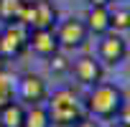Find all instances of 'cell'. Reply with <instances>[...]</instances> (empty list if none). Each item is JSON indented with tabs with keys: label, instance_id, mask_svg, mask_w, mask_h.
<instances>
[{
	"label": "cell",
	"instance_id": "6da1fadb",
	"mask_svg": "<svg viewBox=\"0 0 130 127\" xmlns=\"http://www.w3.org/2000/svg\"><path fill=\"white\" fill-rule=\"evenodd\" d=\"M122 107H125V94L115 84L100 81L92 87V92L87 97V109L97 119H115V117H120Z\"/></svg>",
	"mask_w": 130,
	"mask_h": 127
},
{
	"label": "cell",
	"instance_id": "7a4b0ae2",
	"mask_svg": "<svg viewBox=\"0 0 130 127\" xmlns=\"http://www.w3.org/2000/svg\"><path fill=\"white\" fill-rule=\"evenodd\" d=\"M48 117H51V124H59V127H72L74 122H79L84 117V109H82V102L79 97L72 92V89H59L54 92V97L48 99Z\"/></svg>",
	"mask_w": 130,
	"mask_h": 127
},
{
	"label": "cell",
	"instance_id": "3957f363",
	"mask_svg": "<svg viewBox=\"0 0 130 127\" xmlns=\"http://www.w3.org/2000/svg\"><path fill=\"white\" fill-rule=\"evenodd\" d=\"M56 20H59V10L51 0H26L21 18H18V26L36 31V28H54Z\"/></svg>",
	"mask_w": 130,
	"mask_h": 127
},
{
	"label": "cell",
	"instance_id": "277c9868",
	"mask_svg": "<svg viewBox=\"0 0 130 127\" xmlns=\"http://www.w3.org/2000/svg\"><path fill=\"white\" fill-rule=\"evenodd\" d=\"M28 28L10 23L3 33H0V58H15L28 48Z\"/></svg>",
	"mask_w": 130,
	"mask_h": 127
},
{
	"label": "cell",
	"instance_id": "5b68a950",
	"mask_svg": "<svg viewBox=\"0 0 130 127\" xmlns=\"http://www.w3.org/2000/svg\"><path fill=\"white\" fill-rule=\"evenodd\" d=\"M127 56V43L120 33H105L102 41H100V61L107 64V66H117V64H122Z\"/></svg>",
	"mask_w": 130,
	"mask_h": 127
},
{
	"label": "cell",
	"instance_id": "8992f818",
	"mask_svg": "<svg viewBox=\"0 0 130 127\" xmlns=\"http://www.w3.org/2000/svg\"><path fill=\"white\" fill-rule=\"evenodd\" d=\"M18 97H21V102L23 104H43L46 99H48V87H46V81L41 79V76H36V74H26V76H21V81H18Z\"/></svg>",
	"mask_w": 130,
	"mask_h": 127
},
{
	"label": "cell",
	"instance_id": "52a82bcc",
	"mask_svg": "<svg viewBox=\"0 0 130 127\" xmlns=\"http://www.w3.org/2000/svg\"><path fill=\"white\" fill-rule=\"evenodd\" d=\"M87 36H89V31H87L84 20H77V18L64 20L56 28V38H59V46L61 48H79V46H84Z\"/></svg>",
	"mask_w": 130,
	"mask_h": 127
},
{
	"label": "cell",
	"instance_id": "ba28073f",
	"mask_svg": "<svg viewBox=\"0 0 130 127\" xmlns=\"http://www.w3.org/2000/svg\"><path fill=\"white\" fill-rule=\"evenodd\" d=\"M28 48H33V53L43 56V58H51L59 53V38H56V31L54 28H36L28 33Z\"/></svg>",
	"mask_w": 130,
	"mask_h": 127
},
{
	"label": "cell",
	"instance_id": "9c48e42d",
	"mask_svg": "<svg viewBox=\"0 0 130 127\" xmlns=\"http://www.w3.org/2000/svg\"><path fill=\"white\" fill-rule=\"evenodd\" d=\"M69 69H72V74L77 76V81L84 84V87H94V84L102 81V64H100L97 58H92V56L77 58Z\"/></svg>",
	"mask_w": 130,
	"mask_h": 127
},
{
	"label": "cell",
	"instance_id": "30bf717a",
	"mask_svg": "<svg viewBox=\"0 0 130 127\" xmlns=\"http://www.w3.org/2000/svg\"><path fill=\"white\" fill-rule=\"evenodd\" d=\"M84 26L94 36L110 33L112 31V26H110V5H89V10L84 15Z\"/></svg>",
	"mask_w": 130,
	"mask_h": 127
},
{
	"label": "cell",
	"instance_id": "8fae6325",
	"mask_svg": "<svg viewBox=\"0 0 130 127\" xmlns=\"http://www.w3.org/2000/svg\"><path fill=\"white\" fill-rule=\"evenodd\" d=\"M26 119V104L23 102H8L3 109H0V124L3 127H23Z\"/></svg>",
	"mask_w": 130,
	"mask_h": 127
},
{
	"label": "cell",
	"instance_id": "7c38bea8",
	"mask_svg": "<svg viewBox=\"0 0 130 127\" xmlns=\"http://www.w3.org/2000/svg\"><path fill=\"white\" fill-rule=\"evenodd\" d=\"M23 127H51L48 109H46L43 104H31V107H26V119H23Z\"/></svg>",
	"mask_w": 130,
	"mask_h": 127
},
{
	"label": "cell",
	"instance_id": "4fadbf2b",
	"mask_svg": "<svg viewBox=\"0 0 130 127\" xmlns=\"http://www.w3.org/2000/svg\"><path fill=\"white\" fill-rule=\"evenodd\" d=\"M23 5H26V0H0V20H3L5 26L18 23Z\"/></svg>",
	"mask_w": 130,
	"mask_h": 127
},
{
	"label": "cell",
	"instance_id": "5bb4252c",
	"mask_svg": "<svg viewBox=\"0 0 130 127\" xmlns=\"http://www.w3.org/2000/svg\"><path fill=\"white\" fill-rule=\"evenodd\" d=\"M110 26L112 31H127L130 28V8H115L110 10Z\"/></svg>",
	"mask_w": 130,
	"mask_h": 127
},
{
	"label": "cell",
	"instance_id": "9a60e30c",
	"mask_svg": "<svg viewBox=\"0 0 130 127\" xmlns=\"http://www.w3.org/2000/svg\"><path fill=\"white\" fill-rule=\"evenodd\" d=\"M8 102H13V84L8 81L5 71H0V109H3Z\"/></svg>",
	"mask_w": 130,
	"mask_h": 127
},
{
	"label": "cell",
	"instance_id": "2e32d148",
	"mask_svg": "<svg viewBox=\"0 0 130 127\" xmlns=\"http://www.w3.org/2000/svg\"><path fill=\"white\" fill-rule=\"evenodd\" d=\"M51 58H54V64H51V69H54V71H64V69H69V66H72V64H67V58L59 56V53L51 56Z\"/></svg>",
	"mask_w": 130,
	"mask_h": 127
},
{
	"label": "cell",
	"instance_id": "e0dca14e",
	"mask_svg": "<svg viewBox=\"0 0 130 127\" xmlns=\"http://www.w3.org/2000/svg\"><path fill=\"white\" fill-rule=\"evenodd\" d=\"M72 127H100V124H97L94 119H87V117H82V119H79V122H74Z\"/></svg>",
	"mask_w": 130,
	"mask_h": 127
},
{
	"label": "cell",
	"instance_id": "ac0fdd59",
	"mask_svg": "<svg viewBox=\"0 0 130 127\" xmlns=\"http://www.w3.org/2000/svg\"><path fill=\"white\" fill-rule=\"evenodd\" d=\"M89 5H110V0H87Z\"/></svg>",
	"mask_w": 130,
	"mask_h": 127
},
{
	"label": "cell",
	"instance_id": "d6986e66",
	"mask_svg": "<svg viewBox=\"0 0 130 127\" xmlns=\"http://www.w3.org/2000/svg\"><path fill=\"white\" fill-rule=\"evenodd\" d=\"M112 127H130V124H125V122H115Z\"/></svg>",
	"mask_w": 130,
	"mask_h": 127
},
{
	"label": "cell",
	"instance_id": "ffe728a7",
	"mask_svg": "<svg viewBox=\"0 0 130 127\" xmlns=\"http://www.w3.org/2000/svg\"><path fill=\"white\" fill-rule=\"evenodd\" d=\"M110 3H112V0H110Z\"/></svg>",
	"mask_w": 130,
	"mask_h": 127
},
{
	"label": "cell",
	"instance_id": "44dd1931",
	"mask_svg": "<svg viewBox=\"0 0 130 127\" xmlns=\"http://www.w3.org/2000/svg\"><path fill=\"white\" fill-rule=\"evenodd\" d=\"M0 127H3V124H0Z\"/></svg>",
	"mask_w": 130,
	"mask_h": 127
}]
</instances>
